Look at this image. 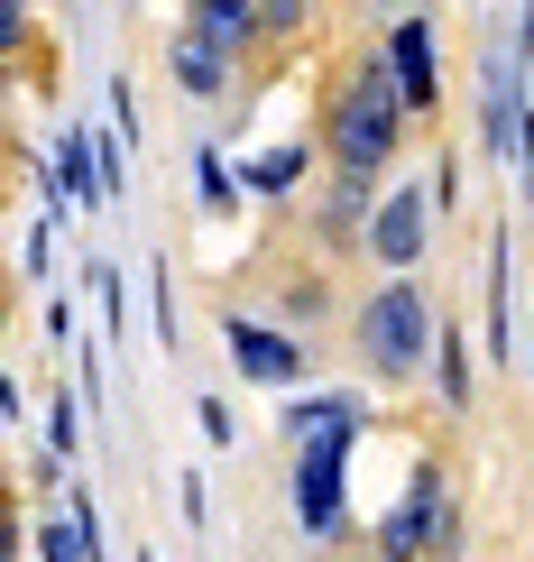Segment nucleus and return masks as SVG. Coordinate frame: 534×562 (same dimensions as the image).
Returning <instances> with one entry per match:
<instances>
[{"label":"nucleus","mask_w":534,"mask_h":562,"mask_svg":"<svg viewBox=\"0 0 534 562\" xmlns=\"http://www.w3.org/2000/svg\"><path fill=\"white\" fill-rule=\"evenodd\" d=\"M10 92H19V65H0V121H10Z\"/></svg>","instance_id":"31"},{"label":"nucleus","mask_w":534,"mask_h":562,"mask_svg":"<svg viewBox=\"0 0 534 562\" xmlns=\"http://www.w3.org/2000/svg\"><path fill=\"white\" fill-rule=\"evenodd\" d=\"M305 167H314V148L305 138H276V148H259L240 167V194H259V203H286L295 184H305Z\"/></svg>","instance_id":"11"},{"label":"nucleus","mask_w":534,"mask_h":562,"mask_svg":"<svg viewBox=\"0 0 534 562\" xmlns=\"http://www.w3.org/2000/svg\"><path fill=\"white\" fill-rule=\"evenodd\" d=\"M19 415H29V396H19V379L0 369V425H19Z\"/></svg>","instance_id":"29"},{"label":"nucleus","mask_w":534,"mask_h":562,"mask_svg":"<svg viewBox=\"0 0 534 562\" xmlns=\"http://www.w3.org/2000/svg\"><path fill=\"white\" fill-rule=\"evenodd\" d=\"M516 167H525V203H534V102H525V121H516Z\"/></svg>","instance_id":"28"},{"label":"nucleus","mask_w":534,"mask_h":562,"mask_svg":"<svg viewBox=\"0 0 534 562\" xmlns=\"http://www.w3.org/2000/svg\"><path fill=\"white\" fill-rule=\"evenodd\" d=\"M46 452H56V461L83 452V415H75V396H46Z\"/></svg>","instance_id":"20"},{"label":"nucleus","mask_w":534,"mask_h":562,"mask_svg":"<svg viewBox=\"0 0 534 562\" xmlns=\"http://www.w3.org/2000/svg\"><path fill=\"white\" fill-rule=\"evenodd\" d=\"M221 341H230V369L249 387H305V341L295 333H276L259 314H221Z\"/></svg>","instance_id":"7"},{"label":"nucleus","mask_w":534,"mask_h":562,"mask_svg":"<svg viewBox=\"0 0 534 562\" xmlns=\"http://www.w3.org/2000/svg\"><path fill=\"white\" fill-rule=\"evenodd\" d=\"M525 379H534V304H525Z\"/></svg>","instance_id":"33"},{"label":"nucleus","mask_w":534,"mask_h":562,"mask_svg":"<svg viewBox=\"0 0 534 562\" xmlns=\"http://www.w3.org/2000/svg\"><path fill=\"white\" fill-rule=\"evenodd\" d=\"M452 517V488H443V452H414V471L397 488V507L378 517V562H424L433 535Z\"/></svg>","instance_id":"4"},{"label":"nucleus","mask_w":534,"mask_h":562,"mask_svg":"<svg viewBox=\"0 0 534 562\" xmlns=\"http://www.w3.org/2000/svg\"><path fill=\"white\" fill-rule=\"evenodd\" d=\"M175 507H184V526H194V535H203V517H213V498H203V480H194V471H184V480H175Z\"/></svg>","instance_id":"26"},{"label":"nucleus","mask_w":534,"mask_h":562,"mask_svg":"<svg viewBox=\"0 0 534 562\" xmlns=\"http://www.w3.org/2000/svg\"><path fill=\"white\" fill-rule=\"evenodd\" d=\"M378 46H387V65H397L406 111H414V121H433V111H443V56H433V10H424V0H414V10H397Z\"/></svg>","instance_id":"6"},{"label":"nucleus","mask_w":534,"mask_h":562,"mask_svg":"<svg viewBox=\"0 0 534 562\" xmlns=\"http://www.w3.org/2000/svg\"><path fill=\"white\" fill-rule=\"evenodd\" d=\"M29 544H37V562H92V553H83V535H75V517H46Z\"/></svg>","instance_id":"22"},{"label":"nucleus","mask_w":534,"mask_h":562,"mask_svg":"<svg viewBox=\"0 0 534 562\" xmlns=\"http://www.w3.org/2000/svg\"><path fill=\"white\" fill-rule=\"evenodd\" d=\"M433 333H443V314H433V295L414 286V277H387V286L351 314L360 369L378 387H414V379H424V369H433Z\"/></svg>","instance_id":"2"},{"label":"nucleus","mask_w":534,"mask_h":562,"mask_svg":"<svg viewBox=\"0 0 534 562\" xmlns=\"http://www.w3.org/2000/svg\"><path fill=\"white\" fill-rule=\"evenodd\" d=\"M368 259H378L387 277H414L433 249V194L424 184H378V213H368Z\"/></svg>","instance_id":"5"},{"label":"nucleus","mask_w":534,"mask_h":562,"mask_svg":"<svg viewBox=\"0 0 534 562\" xmlns=\"http://www.w3.org/2000/svg\"><path fill=\"white\" fill-rule=\"evenodd\" d=\"M92 295H102V333H111V350H121L129 341V286H121L111 259H92Z\"/></svg>","instance_id":"19"},{"label":"nucleus","mask_w":534,"mask_h":562,"mask_svg":"<svg viewBox=\"0 0 534 562\" xmlns=\"http://www.w3.org/2000/svg\"><path fill=\"white\" fill-rule=\"evenodd\" d=\"M433 396H443V415H470V406H479L470 333H461V323H443V333H433Z\"/></svg>","instance_id":"12"},{"label":"nucleus","mask_w":534,"mask_h":562,"mask_svg":"<svg viewBox=\"0 0 534 562\" xmlns=\"http://www.w3.org/2000/svg\"><path fill=\"white\" fill-rule=\"evenodd\" d=\"M19 562H29V553H19Z\"/></svg>","instance_id":"36"},{"label":"nucleus","mask_w":534,"mask_h":562,"mask_svg":"<svg viewBox=\"0 0 534 562\" xmlns=\"http://www.w3.org/2000/svg\"><path fill=\"white\" fill-rule=\"evenodd\" d=\"M184 29L230 65H259V0H184Z\"/></svg>","instance_id":"9"},{"label":"nucleus","mask_w":534,"mask_h":562,"mask_svg":"<svg viewBox=\"0 0 534 562\" xmlns=\"http://www.w3.org/2000/svg\"><path fill=\"white\" fill-rule=\"evenodd\" d=\"M516 341V277H507V231H489V360Z\"/></svg>","instance_id":"15"},{"label":"nucleus","mask_w":534,"mask_h":562,"mask_svg":"<svg viewBox=\"0 0 534 562\" xmlns=\"http://www.w3.org/2000/svg\"><path fill=\"white\" fill-rule=\"evenodd\" d=\"M406 92H397V65H387V46H360L351 65H332V92H322V157H332L341 176H368L387 184L406 148Z\"/></svg>","instance_id":"1"},{"label":"nucleus","mask_w":534,"mask_h":562,"mask_svg":"<svg viewBox=\"0 0 534 562\" xmlns=\"http://www.w3.org/2000/svg\"><path fill=\"white\" fill-rule=\"evenodd\" d=\"M29 553V526H19V498H10V480H0V562H19Z\"/></svg>","instance_id":"25"},{"label":"nucleus","mask_w":534,"mask_h":562,"mask_svg":"<svg viewBox=\"0 0 534 562\" xmlns=\"http://www.w3.org/2000/svg\"><path fill=\"white\" fill-rule=\"evenodd\" d=\"M341 415H368V406H360V396H286L276 425H286V442H295V434H314V425H341Z\"/></svg>","instance_id":"17"},{"label":"nucleus","mask_w":534,"mask_h":562,"mask_svg":"<svg viewBox=\"0 0 534 562\" xmlns=\"http://www.w3.org/2000/svg\"><path fill=\"white\" fill-rule=\"evenodd\" d=\"M167 65H175V92H184V102H230V75H240V65H230V56H213V46H203L194 29H175Z\"/></svg>","instance_id":"10"},{"label":"nucleus","mask_w":534,"mask_h":562,"mask_svg":"<svg viewBox=\"0 0 534 562\" xmlns=\"http://www.w3.org/2000/svg\"><path fill=\"white\" fill-rule=\"evenodd\" d=\"M92 167H102V203H121V184H129V138L102 130V138H92Z\"/></svg>","instance_id":"21"},{"label":"nucleus","mask_w":534,"mask_h":562,"mask_svg":"<svg viewBox=\"0 0 534 562\" xmlns=\"http://www.w3.org/2000/svg\"><path fill=\"white\" fill-rule=\"evenodd\" d=\"M194 194H203V213H240V176H230L221 148H194Z\"/></svg>","instance_id":"18"},{"label":"nucleus","mask_w":534,"mask_h":562,"mask_svg":"<svg viewBox=\"0 0 534 562\" xmlns=\"http://www.w3.org/2000/svg\"><path fill=\"white\" fill-rule=\"evenodd\" d=\"M46 184H56L65 203H102V167H92V130H65V138H56V167H46Z\"/></svg>","instance_id":"13"},{"label":"nucleus","mask_w":534,"mask_h":562,"mask_svg":"<svg viewBox=\"0 0 534 562\" xmlns=\"http://www.w3.org/2000/svg\"><path fill=\"white\" fill-rule=\"evenodd\" d=\"M148 304H157V350H184V323H175V286H167V268L148 277Z\"/></svg>","instance_id":"24"},{"label":"nucleus","mask_w":534,"mask_h":562,"mask_svg":"<svg viewBox=\"0 0 534 562\" xmlns=\"http://www.w3.org/2000/svg\"><path fill=\"white\" fill-rule=\"evenodd\" d=\"M10 304H19V286H10V268H0V323H10Z\"/></svg>","instance_id":"32"},{"label":"nucleus","mask_w":534,"mask_h":562,"mask_svg":"<svg viewBox=\"0 0 534 562\" xmlns=\"http://www.w3.org/2000/svg\"><path fill=\"white\" fill-rule=\"evenodd\" d=\"M368 213H378V184H368V176H341V167H322V213H314V240L332 249V259H351V249L368 240Z\"/></svg>","instance_id":"8"},{"label":"nucleus","mask_w":534,"mask_h":562,"mask_svg":"<svg viewBox=\"0 0 534 562\" xmlns=\"http://www.w3.org/2000/svg\"><path fill=\"white\" fill-rule=\"evenodd\" d=\"M194 425L213 434V442H230V406H221V396H194Z\"/></svg>","instance_id":"27"},{"label":"nucleus","mask_w":534,"mask_h":562,"mask_svg":"<svg viewBox=\"0 0 534 562\" xmlns=\"http://www.w3.org/2000/svg\"><path fill=\"white\" fill-rule=\"evenodd\" d=\"M19 10H37V0H19Z\"/></svg>","instance_id":"35"},{"label":"nucleus","mask_w":534,"mask_h":562,"mask_svg":"<svg viewBox=\"0 0 534 562\" xmlns=\"http://www.w3.org/2000/svg\"><path fill=\"white\" fill-rule=\"evenodd\" d=\"M516 65H534V0H525V19H516Z\"/></svg>","instance_id":"30"},{"label":"nucleus","mask_w":534,"mask_h":562,"mask_svg":"<svg viewBox=\"0 0 534 562\" xmlns=\"http://www.w3.org/2000/svg\"><path fill=\"white\" fill-rule=\"evenodd\" d=\"M314 29V0H259V56L276 65V46H295Z\"/></svg>","instance_id":"16"},{"label":"nucleus","mask_w":534,"mask_h":562,"mask_svg":"<svg viewBox=\"0 0 534 562\" xmlns=\"http://www.w3.org/2000/svg\"><path fill=\"white\" fill-rule=\"evenodd\" d=\"M332 314V286L322 277H286V323H322Z\"/></svg>","instance_id":"23"},{"label":"nucleus","mask_w":534,"mask_h":562,"mask_svg":"<svg viewBox=\"0 0 534 562\" xmlns=\"http://www.w3.org/2000/svg\"><path fill=\"white\" fill-rule=\"evenodd\" d=\"M368 415H341V425L295 434V526L322 535V544H351V452H360Z\"/></svg>","instance_id":"3"},{"label":"nucleus","mask_w":534,"mask_h":562,"mask_svg":"<svg viewBox=\"0 0 534 562\" xmlns=\"http://www.w3.org/2000/svg\"><path fill=\"white\" fill-rule=\"evenodd\" d=\"M0 65H19V75H46V83H56V46L37 37V19L19 10V0H0Z\"/></svg>","instance_id":"14"},{"label":"nucleus","mask_w":534,"mask_h":562,"mask_svg":"<svg viewBox=\"0 0 534 562\" xmlns=\"http://www.w3.org/2000/svg\"><path fill=\"white\" fill-rule=\"evenodd\" d=\"M378 10H387V19H397V10H414V0H378Z\"/></svg>","instance_id":"34"}]
</instances>
